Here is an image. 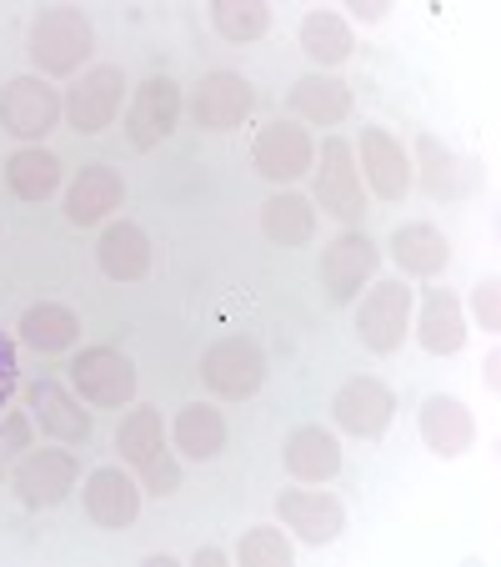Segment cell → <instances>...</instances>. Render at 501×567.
<instances>
[{"label":"cell","mask_w":501,"mask_h":567,"mask_svg":"<svg viewBox=\"0 0 501 567\" xmlns=\"http://www.w3.org/2000/svg\"><path fill=\"white\" fill-rule=\"evenodd\" d=\"M121 462L136 472L140 493L176 497L181 493V457L171 447V427L160 422V408H131L116 427Z\"/></svg>","instance_id":"cell-1"},{"label":"cell","mask_w":501,"mask_h":567,"mask_svg":"<svg viewBox=\"0 0 501 567\" xmlns=\"http://www.w3.org/2000/svg\"><path fill=\"white\" fill-rule=\"evenodd\" d=\"M25 55L35 61V71L55 81L81 75L91 71V55H96V25L81 6H45L25 31Z\"/></svg>","instance_id":"cell-2"},{"label":"cell","mask_w":501,"mask_h":567,"mask_svg":"<svg viewBox=\"0 0 501 567\" xmlns=\"http://www.w3.org/2000/svg\"><path fill=\"white\" fill-rule=\"evenodd\" d=\"M352 307H356V342H362L366 352L372 357L401 352V342L411 337V311H416V291L406 287L401 277L372 281Z\"/></svg>","instance_id":"cell-3"},{"label":"cell","mask_w":501,"mask_h":567,"mask_svg":"<svg viewBox=\"0 0 501 567\" xmlns=\"http://www.w3.org/2000/svg\"><path fill=\"white\" fill-rule=\"evenodd\" d=\"M316 186H311V206H321L326 216H336L342 226H362L366 221V186L356 172V151L346 136H326L311 166Z\"/></svg>","instance_id":"cell-4"},{"label":"cell","mask_w":501,"mask_h":567,"mask_svg":"<svg viewBox=\"0 0 501 567\" xmlns=\"http://www.w3.org/2000/svg\"><path fill=\"white\" fill-rule=\"evenodd\" d=\"M376 267H382V247H376L362 226H342V231L321 247L316 277H321V287H326L331 307H352V301L362 297V287L376 281Z\"/></svg>","instance_id":"cell-5"},{"label":"cell","mask_w":501,"mask_h":567,"mask_svg":"<svg viewBox=\"0 0 501 567\" xmlns=\"http://www.w3.org/2000/svg\"><path fill=\"white\" fill-rule=\"evenodd\" d=\"M71 382L91 412H121L136 402V362L121 347H81L71 362Z\"/></svg>","instance_id":"cell-6"},{"label":"cell","mask_w":501,"mask_h":567,"mask_svg":"<svg viewBox=\"0 0 501 567\" xmlns=\"http://www.w3.org/2000/svg\"><path fill=\"white\" fill-rule=\"evenodd\" d=\"M75 477H81V462H75L71 447H25L21 457L11 462V493L21 497V507L31 513H51L71 497Z\"/></svg>","instance_id":"cell-7"},{"label":"cell","mask_w":501,"mask_h":567,"mask_svg":"<svg viewBox=\"0 0 501 567\" xmlns=\"http://www.w3.org/2000/svg\"><path fill=\"white\" fill-rule=\"evenodd\" d=\"M126 91H131V81H126L121 65H91V71H81L75 75V86L61 96L65 126H71L75 136H101V131L121 116Z\"/></svg>","instance_id":"cell-8"},{"label":"cell","mask_w":501,"mask_h":567,"mask_svg":"<svg viewBox=\"0 0 501 567\" xmlns=\"http://www.w3.org/2000/svg\"><path fill=\"white\" fill-rule=\"evenodd\" d=\"M61 91L45 86L41 75H11L0 86V131H11L25 146H41L61 126Z\"/></svg>","instance_id":"cell-9"},{"label":"cell","mask_w":501,"mask_h":567,"mask_svg":"<svg viewBox=\"0 0 501 567\" xmlns=\"http://www.w3.org/2000/svg\"><path fill=\"white\" fill-rule=\"evenodd\" d=\"M201 382L211 386L216 396H226V402L257 396L261 382H267V352L241 332L221 337V342H211L201 352Z\"/></svg>","instance_id":"cell-10"},{"label":"cell","mask_w":501,"mask_h":567,"mask_svg":"<svg viewBox=\"0 0 501 567\" xmlns=\"http://www.w3.org/2000/svg\"><path fill=\"white\" fill-rule=\"evenodd\" d=\"M181 111H186V96L176 86V75H146L136 86L126 106V141L136 151H156L160 141H171V131L181 126Z\"/></svg>","instance_id":"cell-11"},{"label":"cell","mask_w":501,"mask_h":567,"mask_svg":"<svg viewBox=\"0 0 501 567\" xmlns=\"http://www.w3.org/2000/svg\"><path fill=\"white\" fill-rule=\"evenodd\" d=\"M251 166H257L261 182L291 186V182H301V176H311V166H316V141H311V131L296 126V121H271V126H261L257 141H251Z\"/></svg>","instance_id":"cell-12"},{"label":"cell","mask_w":501,"mask_h":567,"mask_svg":"<svg viewBox=\"0 0 501 567\" xmlns=\"http://www.w3.org/2000/svg\"><path fill=\"white\" fill-rule=\"evenodd\" d=\"M276 517L306 547H331L346 533V503L336 493H321V487H281Z\"/></svg>","instance_id":"cell-13"},{"label":"cell","mask_w":501,"mask_h":567,"mask_svg":"<svg viewBox=\"0 0 501 567\" xmlns=\"http://www.w3.org/2000/svg\"><path fill=\"white\" fill-rule=\"evenodd\" d=\"M186 111L201 131H236L257 111V86L241 71H206L186 96Z\"/></svg>","instance_id":"cell-14"},{"label":"cell","mask_w":501,"mask_h":567,"mask_svg":"<svg viewBox=\"0 0 501 567\" xmlns=\"http://www.w3.org/2000/svg\"><path fill=\"white\" fill-rule=\"evenodd\" d=\"M25 412H31L35 427L51 442H61V447H86L91 432H96V417H91L86 402L75 392H65L61 382H45V377L25 386Z\"/></svg>","instance_id":"cell-15"},{"label":"cell","mask_w":501,"mask_h":567,"mask_svg":"<svg viewBox=\"0 0 501 567\" xmlns=\"http://www.w3.org/2000/svg\"><path fill=\"white\" fill-rule=\"evenodd\" d=\"M331 417H336L342 432H352V437L376 442L396 417V392L382 377H346L336 386V396H331Z\"/></svg>","instance_id":"cell-16"},{"label":"cell","mask_w":501,"mask_h":567,"mask_svg":"<svg viewBox=\"0 0 501 567\" xmlns=\"http://www.w3.org/2000/svg\"><path fill=\"white\" fill-rule=\"evenodd\" d=\"M352 151H356L362 186H372L382 202H401V196L411 192V151H406L386 126H366Z\"/></svg>","instance_id":"cell-17"},{"label":"cell","mask_w":501,"mask_h":567,"mask_svg":"<svg viewBox=\"0 0 501 567\" xmlns=\"http://www.w3.org/2000/svg\"><path fill=\"white\" fill-rule=\"evenodd\" d=\"M416 432H421L427 452H437L441 462H457L477 447V417H471V408L451 392H431L427 402H421V412H416Z\"/></svg>","instance_id":"cell-18"},{"label":"cell","mask_w":501,"mask_h":567,"mask_svg":"<svg viewBox=\"0 0 501 567\" xmlns=\"http://www.w3.org/2000/svg\"><path fill=\"white\" fill-rule=\"evenodd\" d=\"M356 96H352V81L331 71H306L291 81L286 91V111L296 116V126H342L352 116Z\"/></svg>","instance_id":"cell-19"},{"label":"cell","mask_w":501,"mask_h":567,"mask_svg":"<svg viewBox=\"0 0 501 567\" xmlns=\"http://www.w3.org/2000/svg\"><path fill=\"white\" fill-rule=\"evenodd\" d=\"M411 182H421L427 196H441V202H457V196L477 192L481 172L471 161H461L447 141L437 136H416V151H411Z\"/></svg>","instance_id":"cell-20"},{"label":"cell","mask_w":501,"mask_h":567,"mask_svg":"<svg viewBox=\"0 0 501 567\" xmlns=\"http://www.w3.org/2000/svg\"><path fill=\"white\" fill-rule=\"evenodd\" d=\"M411 332L421 342V352L431 357H457L467 347L471 327H467V311H461V297L447 287H431L421 297V307L411 311Z\"/></svg>","instance_id":"cell-21"},{"label":"cell","mask_w":501,"mask_h":567,"mask_svg":"<svg viewBox=\"0 0 501 567\" xmlns=\"http://www.w3.org/2000/svg\"><path fill=\"white\" fill-rule=\"evenodd\" d=\"M81 503H86V517L106 533H121L140 517V482L121 467H96L81 487Z\"/></svg>","instance_id":"cell-22"},{"label":"cell","mask_w":501,"mask_h":567,"mask_svg":"<svg viewBox=\"0 0 501 567\" xmlns=\"http://www.w3.org/2000/svg\"><path fill=\"white\" fill-rule=\"evenodd\" d=\"M386 251H392V261L401 267V277H416V281H431L451 267V236L431 221L396 226L392 241H386Z\"/></svg>","instance_id":"cell-23"},{"label":"cell","mask_w":501,"mask_h":567,"mask_svg":"<svg viewBox=\"0 0 501 567\" xmlns=\"http://www.w3.org/2000/svg\"><path fill=\"white\" fill-rule=\"evenodd\" d=\"M281 462H286V472L296 482H331L342 472V442H336V432L321 427V422H301L281 442Z\"/></svg>","instance_id":"cell-24"},{"label":"cell","mask_w":501,"mask_h":567,"mask_svg":"<svg viewBox=\"0 0 501 567\" xmlns=\"http://www.w3.org/2000/svg\"><path fill=\"white\" fill-rule=\"evenodd\" d=\"M226 442H231V427H226L221 408H211V402H186V408L176 412V422H171L176 457H186V462H216L226 452Z\"/></svg>","instance_id":"cell-25"},{"label":"cell","mask_w":501,"mask_h":567,"mask_svg":"<svg viewBox=\"0 0 501 567\" xmlns=\"http://www.w3.org/2000/svg\"><path fill=\"white\" fill-rule=\"evenodd\" d=\"M116 206H126V182L116 166H86L65 192V216L71 226H101Z\"/></svg>","instance_id":"cell-26"},{"label":"cell","mask_w":501,"mask_h":567,"mask_svg":"<svg viewBox=\"0 0 501 567\" xmlns=\"http://www.w3.org/2000/svg\"><path fill=\"white\" fill-rule=\"evenodd\" d=\"M96 267L106 281H140L150 271V236L136 221H111L96 241Z\"/></svg>","instance_id":"cell-27"},{"label":"cell","mask_w":501,"mask_h":567,"mask_svg":"<svg viewBox=\"0 0 501 567\" xmlns=\"http://www.w3.org/2000/svg\"><path fill=\"white\" fill-rule=\"evenodd\" d=\"M296 41L306 51V61L316 71H336L356 55V35H352V21L336 11H306L296 25Z\"/></svg>","instance_id":"cell-28"},{"label":"cell","mask_w":501,"mask_h":567,"mask_svg":"<svg viewBox=\"0 0 501 567\" xmlns=\"http://www.w3.org/2000/svg\"><path fill=\"white\" fill-rule=\"evenodd\" d=\"M61 176H65L61 156L45 146H21L6 161V186H11V196L15 202H31V206L51 202V196L61 192Z\"/></svg>","instance_id":"cell-29"},{"label":"cell","mask_w":501,"mask_h":567,"mask_svg":"<svg viewBox=\"0 0 501 567\" xmlns=\"http://www.w3.org/2000/svg\"><path fill=\"white\" fill-rule=\"evenodd\" d=\"M261 231H267V241L281 251L311 247V236H316V206H311V196L291 192V186L276 192L267 206H261Z\"/></svg>","instance_id":"cell-30"},{"label":"cell","mask_w":501,"mask_h":567,"mask_svg":"<svg viewBox=\"0 0 501 567\" xmlns=\"http://www.w3.org/2000/svg\"><path fill=\"white\" fill-rule=\"evenodd\" d=\"M15 332H21L25 347H35V352H71L75 342H81V317H75L65 301H35V307L21 311V321H15Z\"/></svg>","instance_id":"cell-31"},{"label":"cell","mask_w":501,"mask_h":567,"mask_svg":"<svg viewBox=\"0 0 501 567\" xmlns=\"http://www.w3.org/2000/svg\"><path fill=\"white\" fill-rule=\"evenodd\" d=\"M211 25L221 41L251 45L271 31V6L267 0H211Z\"/></svg>","instance_id":"cell-32"},{"label":"cell","mask_w":501,"mask_h":567,"mask_svg":"<svg viewBox=\"0 0 501 567\" xmlns=\"http://www.w3.org/2000/svg\"><path fill=\"white\" fill-rule=\"evenodd\" d=\"M231 557L241 567H291V557H296V543H291L281 527L257 523V527H246V533H241V543H236Z\"/></svg>","instance_id":"cell-33"},{"label":"cell","mask_w":501,"mask_h":567,"mask_svg":"<svg viewBox=\"0 0 501 567\" xmlns=\"http://www.w3.org/2000/svg\"><path fill=\"white\" fill-rule=\"evenodd\" d=\"M31 437H35V422H31V412H11V417L0 422V467L11 457H21L25 447H31Z\"/></svg>","instance_id":"cell-34"},{"label":"cell","mask_w":501,"mask_h":567,"mask_svg":"<svg viewBox=\"0 0 501 567\" xmlns=\"http://www.w3.org/2000/svg\"><path fill=\"white\" fill-rule=\"evenodd\" d=\"M471 317H477L481 332H501V281L497 277H487L471 291Z\"/></svg>","instance_id":"cell-35"},{"label":"cell","mask_w":501,"mask_h":567,"mask_svg":"<svg viewBox=\"0 0 501 567\" xmlns=\"http://www.w3.org/2000/svg\"><path fill=\"white\" fill-rule=\"evenodd\" d=\"M352 16L362 25H382L392 16V0H352Z\"/></svg>","instance_id":"cell-36"},{"label":"cell","mask_w":501,"mask_h":567,"mask_svg":"<svg viewBox=\"0 0 501 567\" xmlns=\"http://www.w3.org/2000/svg\"><path fill=\"white\" fill-rule=\"evenodd\" d=\"M191 563L196 567H226V563H231V553H226V547H196Z\"/></svg>","instance_id":"cell-37"},{"label":"cell","mask_w":501,"mask_h":567,"mask_svg":"<svg viewBox=\"0 0 501 567\" xmlns=\"http://www.w3.org/2000/svg\"><path fill=\"white\" fill-rule=\"evenodd\" d=\"M481 377H487V392L497 396L501 392V352H487V362H481Z\"/></svg>","instance_id":"cell-38"}]
</instances>
